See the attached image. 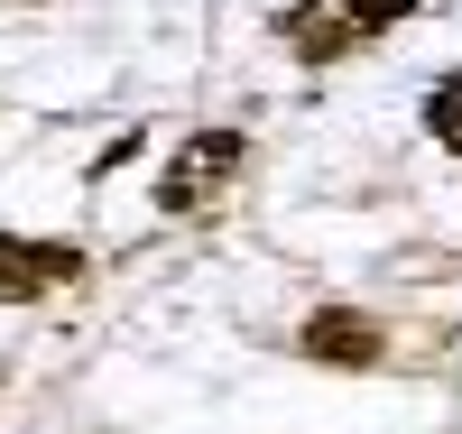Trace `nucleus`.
<instances>
[{"label":"nucleus","instance_id":"f257e3e1","mask_svg":"<svg viewBox=\"0 0 462 434\" xmlns=\"http://www.w3.org/2000/svg\"><path fill=\"white\" fill-rule=\"evenodd\" d=\"M398 19H416V0H296L278 19V37H287L296 65H342V56L379 47Z\"/></svg>","mask_w":462,"mask_h":434},{"label":"nucleus","instance_id":"f03ea898","mask_svg":"<svg viewBox=\"0 0 462 434\" xmlns=\"http://www.w3.org/2000/svg\"><path fill=\"white\" fill-rule=\"evenodd\" d=\"M241 167H250V139H241V130H195V139H176L167 176H158V213L204 222L222 194H231V176H241Z\"/></svg>","mask_w":462,"mask_h":434},{"label":"nucleus","instance_id":"7ed1b4c3","mask_svg":"<svg viewBox=\"0 0 462 434\" xmlns=\"http://www.w3.org/2000/svg\"><path fill=\"white\" fill-rule=\"evenodd\" d=\"M305 361H324V370H379L389 361V324L361 305H315L305 314Z\"/></svg>","mask_w":462,"mask_h":434},{"label":"nucleus","instance_id":"20e7f679","mask_svg":"<svg viewBox=\"0 0 462 434\" xmlns=\"http://www.w3.org/2000/svg\"><path fill=\"white\" fill-rule=\"evenodd\" d=\"M84 278V250L74 241H19V231H0V305H37Z\"/></svg>","mask_w":462,"mask_h":434},{"label":"nucleus","instance_id":"39448f33","mask_svg":"<svg viewBox=\"0 0 462 434\" xmlns=\"http://www.w3.org/2000/svg\"><path fill=\"white\" fill-rule=\"evenodd\" d=\"M426 139H435L444 157H462V74H444V84L426 93Z\"/></svg>","mask_w":462,"mask_h":434}]
</instances>
